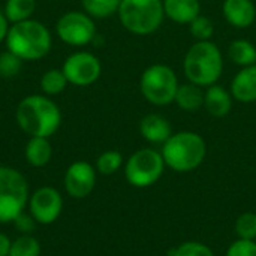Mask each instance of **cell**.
Returning a JSON list of instances; mask_svg holds the SVG:
<instances>
[{"label":"cell","instance_id":"obj_1","mask_svg":"<svg viewBox=\"0 0 256 256\" xmlns=\"http://www.w3.org/2000/svg\"><path fill=\"white\" fill-rule=\"evenodd\" d=\"M15 120L28 136L50 138L60 129L62 111L50 96L28 94L20 100Z\"/></svg>","mask_w":256,"mask_h":256},{"label":"cell","instance_id":"obj_2","mask_svg":"<svg viewBox=\"0 0 256 256\" xmlns=\"http://www.w3.org/2000/svg\"><path fill=\"white\" fill-rule=\"evenodd\" d=\"M4 44L22 62H38L51 51L52 36L44 22L30 18L10 24Z\"/></svg>","mask_w":256,"mask_h":256},{"label":"cell","instance_id":"obj_3","mask_svg":"<svg viewBox=\"0 0 256 256\" xmlns=\"http://www.w3.org/2000/svg\"><path fill=\"white\" fill-rule=\"evenodd\" d=\"M162 158L165 165L176 172H190L201 166L207 156L206 140L192 130L172 134L162 144Z\"/></svg>","mask_w":256,"mask_h":256},{"label":"cell","instance_id":"obj_4","mask_svg":"<svg viewBox=\"0 0 256 256\" xmlns=\"http://www.w3.org/2000/svg\"><path fill=\"white\" fill-rule=\"evenodd\" d=\"M184 75L189 82L200 87L218 84L224 70L222 52L213 40L195 42L183 60Z\"/></svg>","mask_w":256,"mask_h":256},{"label":"cell","instance_id":"obj_5","mask_svg":"<svg viewBox=\"0 0 256 256\" xmlns=\"http://www.w3.org/2000/svg\"><path fill=\"white\" fill-rule=\"evenodd\" d=\"M117 15L128 32L147 36L164 22V0H122Z\"/></svg>","mask_w":256,"mask_h":256},{"label":"cell","instance_id":"obj_6","mask_svg":"<svg viewBox=\"0 0 256 256\" xmlns=\"http://www.w3.org/2000/svg\"><path fill=\"white\" fill-rule=\"evenodd\" d=\"M28 183L12 166L0 165V224H10L20 216L28 202Z\"/></svg>","mask_w":256,"mask_h":256},{"label":"cell","instance_id":"obj_7","mask_svg":"<svg viewBox=\"0 0 256 256\" xmlns=\"http://www.w3.org/2000/svg\"><path fill=\"white\" fill-rule=\"evenodd\" d=\"M178 78L176 72L166 64H152L144 69L140 78V90L144 99L153 105H170L176 99L178 88Z\"/></svg>","mask_w":256,"mask_h":256},{"label":"cell","instance_id":"obj_8","mask_svg":"<svg viewBox=\"0 0 256 256\" xmlns=\"http://www.w3.org/2000/svg\"><path fill=\"white\" fill-rule=\"evenodd\" d=\"M162 153L153 148H141L129 156L124 164V177L134 188L144 189L160 180L165 171Z\"/></svg>","mask_w":256,"mask_h":256},{"label":"cell","instance_id":"obj_9","mask_svg":"<svg viewBox=\"0 0 256 256\" xmlns=\"http://www.w3.org/2000/svg\"><path fill=\"white\" fill-rule=\"evenodd\" d=\"M56 33L62 42L70 46H86L96 39L94 18L84 10L64 12L56 22Z\"/></svg>","mask_w":256,"mask_h":256},{"label":"cell","instance_id":"obj_10","mask_svg":"<svg viewBox=\"0 0 256 256\" xmlns=\"http://www.w3.org/2000/svg\"><path fill=\"white\" fill-rule=\"evenodd\" d=\"M62 70L70 86L88 87L100 78L102 63L90 51H75L64 58Z\"/></svg>","mask_w":256,"mask_h":256},{"label":"cell","instance_id":"obj_11","mask_svg":"<svg viewBox=\"0 0 256 256\" xmlns=\"http://www.w3.org/2000/svg\"><path fill=\"white\" fill-rule=\"evenodd\" d=\"M28 213L39 225L54 224L63 210V198L52 186H42L28 196Z\"/></svg>","mask_w":256,"mask_h":256},{"label":"cell","instance_id":"obj_12","mask_svg":"<svg viewBox=\"0 0 256 256\" xmlns=\"http://www.w3.org/2000/svg\"><path fill=\"white\" fill-rule=\"evenodd\" d=\"M96 168L86 160L70 164L63 178L68 195L75 200L87 198L96 186Z\"/></svg>","mask_w":256,"mask_h":256},{"label":"cell","instance_id":"obj_13","mask_svg":"<svg viewBox=\"0 0 256 256\" xmlns=\"http://www.w3.org/2000/svg\"><path fill=\"white\" fill-rule=\"evenodd\" d=\"M222 12L226 22L236 28H249L256 20V6L252 0H224Z\"/></svg>","mask_w":256,"mask_h":256},{"label":"cell","instance_id":"obj_14","mask_svg":"<svg viewBox=\"0 0 256 256\" xmlns=\"http://www.w3.org/2000/svg\"><path fill=\"white\" fill-rule=\"evenodd\" d=\"M231 94L243 104L256 102V64L242 68L231 81Z\"/></svg>","mask_w":256,"mask_h":256},{"label":"cell","instance_id":"obj_15","mask_svg":"<svg viewBox=\"0 0 256 256\" xmlns=\"http://www.w3.org/2000/svg\"><path fill=\"white\" fill-rule=\"evenodd\" d=\"M140 134L152 144H164L171 135L172 129L170 122L160 114H147L140 122Z\"/></svg>","mask_w":256,"mask_h":256},{"label":"cell","instance_id":"obj_16","mask_svg":"<svg viewBox=\"0 0 256 256\" xmlns=\"http://www.w3.org/2000/svg\"><path fill=\"white\" fill-rule=\"evenodd\" d=\"M232 94L222 86L213 84L204 92V108L206 111L218 118L228 116L232 110Z\"/></svg>","mask_w":256,"mask_h":256},{"label":"cell","instance_id":"obj_17","mask_svg":"<svg viewBox=\"0 0 256 256\" xmlns=\"http://www.w3.org/2000/svg\"><path fill=\"white\" fill-rule=\"evenodd\" d=\"M165 16L177 24H190L201 15L200 0H164Z\"/></svg>","mask_w":256,"mask_h":256},{"label":"cell","instance_id":"obj_18","mask_svg":"<svg viewBox=\"0 0 256 256\" xmlns=\"http://www.w3.org/2000/svg\"><path fill=\"white\" fill-rule=\"evenodd\" d=\"M24 156L30 166H46L52 158V147L50 140L40 136H30L24 148Z\"/></svg>","mask_w":256,"mask_h":256},{"label":"cell","instance_id":"obj_19","mask_svg":"<svg viewBox=\"0 0 256 256\" xmlns=\"http://www.w3.org/2000/svg\"><path fill=\"white\" fill-rule=\"evenodd\" d=\"M201 88L202 87L192 84V82L180 84L177 88L174 102L183 111H188V112L198 111L204 108V92Z\"/></svg>","mask_w":256,"mask_h":256},{"label":"cell","instance_id":"obj_20","mask_svg":"<svg viewBox=\"0 0 256 256\" xmlns=\"http://www.w3.org/2000/svg\"><path fill=\"white\" fill-rule=\"evenodd\" d=\"M228 56L236 64L242 68L256 64V46L246 39L232 40L228 46Z\"/></svg>","mask_w":256,"mask_h":256},{"label":"cell","instance_id":"obj_21","mask_svg":"<svg viewBox=\"0 0 256 256\" xmlns=\"http://www.w3.org/2000/svg\"><path fill=\"white\" fill-rule=\"evenodd\" d=\"M36 10V0H6L3 14L10 24L30 20Z\"/></svg>","mask_w":256,"mask_h":256},{"label":"cell","instance_id":"obj_22","mask_svg":"<svg viewBox=\"0 0 256 256\" xmlns=\"http://www.w3.org/2000/svg\"><path fill=\"white\" fill-rule=\"evenodd\" d=\"M40 90L46 96H56L64 92V88L69 86V81L64 75V72L57 68H51L40 76Z\"/></svg>","mask_w":256,"mask_h":256},{"label":"cell","instance_id":"obj_23","mask_svg":"<svg viewBox=\"0 0 256 256\" xmlns=\"http://www.w3.org/2000/svg\"><path fill=\"white\" fill-rule=\"evenodd\" d=\"M122 0H81L84 12L93 18H110L118 12Z\"/></svg>","mask_w":256,"mask_h":256},{"label":"cell","instance_id":"obj_24","mask_svg":"<svg viewBox=\"0 0 256 256\" xmlns=\"http://www.w3.org/2000/svg\"><path fill=\"white\" fill-rule=\"evenodd\" d=\"M40 243L32 234H21L12 242L9 256H39Z\"/></svg>","mask_w":256,"mask_h":256},{"label":"cell","instance_id":"obj_25","mask_svg":"<svg viewBox=\"0 0 256 256\" xmlns=\"http://www.w3.org/2000/svg\"><path fill=\"white\" fill-rule=\"evenodd\" d=\"M123 166V156L117 150H106L96 160V171L102 176H112Z\"/></svg>","mask_w":256,"mask_h":256},{"label":"cell","instance_id":"obj_26","mask_svg":"<svg viewBox=\"0 0 256 256\" xmlns=\"http://www.w3.org/2000/svg\"><path fill=\"white\" fill-rule=\"evenodd\" d=\"M234 230L242 240H256V213L246 212L240 214L236 220Z\"/></svg>","mask_w":256,"mask_h":256},{"label":"cell","instance_id":"obj_27","mask_svg":"<svg viewBox=\"0 0 256 256\" xmlns=\"http://www.w3.org/2000/svg\"><path fill=\"white\" fill-rule=\"evenodd\" d=\"M189 32L192 38L200 42V40H212L214 34V24L210 18L204 15H198L190 24H189Z\"/></svg>","mask_w":256,"mask_h":256},{"label":"cell","instance_id":"obj_28","mask_svg":"<svg viewBox=\"0 0 256 256\" xmlns=\"http://www.w3.org/2000/svg\"><path fill=\"white\" fill-rule=\"evenodd\" d=\"M168 256H214L213 250L201 242H186L170 249Z\"/></svg>","mask_w":256,"mask_h":256},{"label":"cell","instance_id":"obj_29","mask_svg":"<svg viewBox=\"0 0 256 256\" xmlns=\"http://www.w3.org/2000/svg\"><path fill=\"white\" fill-rule=\"evenodd\" d=\"M22 63L24 62L18 56H15L14 52H10L8 50L3 51L0 54V75L4 78L16 76L21 72Z\"/></svg>","mask_w":256,"mask_h":256},{"label":"cell","instance_id":"obj_30","mask_svg":"<svg viewBox=\"0 0 256 256\" xmlns=\"http://www.w3.org/2000/svg\"><path fill=\"white\" fill-rule=\"evenodd\" d=\"M225 256H256V242L238 238L228 248Z\"/></svg>","mask_w":256,"mask_h":256},{"label":"cell","instance_id":"obj_31","mask_svg":"<svg viewBox=\"0 0 256 256\" xmlns=\"http://www.w3.org/2000/svg\"><path fill=\"white\" fill-rule=\"evenodd\" d=\"M12 224L20 234H32L33 230L36 228V220L33 219V216L30 213L27 214L24 212L20 216H16Z\"/></svg>","mask_w":256,"mask_h":256},{"label":"cell","instance_id":"obj_32","mask_svg":"<svg viewBox=\"0 0 256 256\" xmlns=\"http://www.w3.org/2000/svg\"><path fill=\"white\" fill-rule=\"evenodd\" d=\"M10 246H12V240L6 234L0 232V256H9Z\"/></svg>","mask_w":256,"mask_h":256},{"label":"cell","instance_id":"obj_33","mask_svg":"<svg viewBox=\"0 0 256 256\" xmlns=\"http://www.w3.org/2000/svg\"><path fill=\"white\" fill-rule=\"evenodd\" d=\"M9 27H10V22H9V21H8V18L4 16L3 10H0V44L6 40V36H8Z\"/></svg>","mask_w":256,"mask_h":256}]
</instances>
